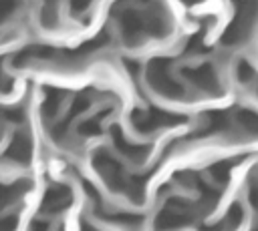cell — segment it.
I'll return each instance as SVG.
<instances>
[{
	"instance_id": "cell-1",
	"label": "cell",
	"mask_w": 258,
	"mask_h": 231,
	"mask_svg": "<svg viewBox=\"0 0 258 231\" xmlns=\"http://www.w3.org/2000/svg\"><path fill=\"white\" fill-rule=\"evenodd\" d=\"M147 80L151 88H155L159 94L169 98H179L183 88L169 76V62L165 58H155L147 66Z\"/></svg>"
},
{
	"instance_id": "cell-2",
	"label": "cell",
	"mask_w": 258,
	"mask_h": 231,
	"mask_svg": "<svg viewBox=\"0 0 258 231\" xmlns=\"http://www.w3.org/2000/svg\"><path fill=\"white\" fill-rule=\"evenodd\" d=\"M185 121V117L181 114H171V112H165V110H159V108H135L131 112V123L133 127L139 131V133H151L159 127H173L177 123Z\"/></svg>"
},
{
	"instance_id": "cell-3",
	"label": "cell",
	"mask_w": 258,
	"mask_h": 231,
	"mask_svg": "<svg viewBox=\"0 0 258 231\" xmlns=\"http://www.w3.org/2000/svg\"><path fill=\"white\" fill-rule=\"evenodd\" d=\"M71 203H73V191H71V187L56 183V185L46 187L44 197H42V205H40V213L54 215V213L64 211Z\"/></svg>"
},
{
	"instance_id": "cell-4",
	"label": "cell",
	"mask_w": 258,
	"mask_h": 231,
	"mask_svg": "<svg viewBox=\"0 0 258 231\" xmlns=\"http://www.w3.org/2000/svg\"><path fill=\"white\" fill-rule=\"evenodd\" d=\"M6 159L18 163V165H28L30 159H32V143L28 139L26 133H16L4 153Z\"/></svg>"
},
{
	"instance_id": "cell-5",
	"label": "cell",
	"mask_w": 258,
	"mask_h": 231,
	"mask_svg": "<svg viewBox=\"0 0 258 231\" xmlns=\"http://www.w3.org/2000/svg\"><path fill=\"white\" fill-rule=\"evenodd\" d=\"M183 74H187L189 80H191L198 88H202V90H206V92H218V90H220L218 76H216V72H214V68H212L210 64H202V66H198V68H194V70L185 68Z\"/></svg>"
},
{
	"instance_id": "cell-6",
	"label": "cell",
	"mask_w": 258,
	"mask_h": 231,
	"mask_svg": "<svg viewBox=\"0 0 258 231\" xmlns=\"http://www.w3.org/2000/svg\"><path fill=\"white\" fill-rule=\"evenodd\" d=\"M111 135H113L115 147H117L125 157H129V159L135 161V163H141V161L145 159L147 147H145V145H131L129 141H125V137H123V133H121V129H119L117 125L111 127Z\"/></svg>"
},
{
	"instance_id": "cell-7",
	"label": "cell",
	"mask_w": 258,
	"mask_h": 231,
	"mask_svg": "<svg viewBox=\"0 0 258 231\" xmlns=\"http://www.w3.org/2000/svg\"><path fill=\"white\" fill-rule=\"evenodd\" d=\"M32 189V181L30 179H20V181H16V183H12V185H0V209L6 205V203H10V201H14V199H20L24 193H28Z\"/></svg>"
},
{
	"instance_id": "cell-8",
	"label": "cell",
	"mask_w": 258,
	"mask_h": 231,
	"mask_svg": "<svg viewBox=\"0 0 258 231\" xmlns=\"http://www.w3.org/2000/svg\"><path fill=\"white\" fill-rule=\"evenodd\" d=\"M64 96H67L64 90H58V88H44V102H42V112H44V117H46V114H48V119L54 117L56 110H58V106L62 104Z\"/></svg>"
},
{
	"instance_id": "cell-9",
	"label": "cell",
	"mask_w": 258,
	"mask_h": 231,
	"mask_svg": "<svg viewBox=\"0 0 258 231\" xmlns=\"http://www.w3.org/2000/svg\"><path fill=\"white\" fill-rule=\"evenodd\" d=\"M109 112H111V108H105V110H101L99 114H95L93 119L81 123V125H79V135H83V137H97V135H101V121H103Z\"/></svg>"
},
{
	"instance_id": "cell-10",
	"label": "cell",
	"mask_w": 258,
	"mask_h": 231,
	"mask_svg": "<svg viewBox=\"0 0 258 231\" xmlns=\"http://www.w3.org/2000/svg\"><path fill=\"white\" fill-rule=\"evenodd\" d=\"M20 6V0H0V24L6 22Z\"/></svg>"
},
{
	"instance_id": "cell-11",
	"label": "cell",
	"mask_w": 258,
	"mask_h": 231,
	"mask_svg": "<svg viewBox=\"0 0 258 231\" xmlns=\"http://www.w3.org/2000/svg\"><path fill=\"white\" fill-rule=\"evenodd\" d=\"M89 6H91V0H71V12L75 16L85 14L89 10Z\"/></svg>"
},
{
	"instance_id": "cell-12",
	"label": "cell",
	"mask_w": 258,
	"mask_h": 231,
	"mask_svg": "<svg viewBox=\"0 0 258 231\" xmlns=\"http://www.w3.org/2000/svg\"><path fill=\"white\" fill-rule=\"evenodd\" d=\"M16 225H18V219H16L14 215L4 217V219L0 221V231H14V229H16Z\"/></svg>"
},
{
	"instance_id": "cell-13",
	"label": "cell",
	"mask_w": 258,
	"mask_h": 231,
	"mask_svg": "<svg viewBox=\"0 0 258 231\" xmlns=\"http://www.w3.org/2000/svg\"><path fill=\"white\" fill-rule=\"evenodd\" d=\"M10 88H12V78H8L2 72V60H0V92H10Z\"/></svg>"
},
{
	"instance_id": "cell-14",
	"label": "cell",
	"mask_w": 258,
	"mask_h": 231,
	"mask_svg": "<svg viewBox=\"0 0 258 231\" xmlns=\"http://www.w3.org/2000/svg\"><path fill=\"white\" fill-rule=\"evenodd\" d=\"M28 231H48V221H40V219H36V221L30 223Z\"/></svg>"
},
{
	"instance_id": "cell-15",
	"label": "cell",
	"mask_w": 258,
	"mask_h": 231,
	"mask_svg": "<svg viewBox=\"0 0 258 231\" xmlns=\"http://www.w3.org/2000/svg\"><path fill=\"white\" fill-rule=\"evenodd\" d=\"M183 2H187V4H194V2H200V0H183Z\"/></svg>"
}]
</instances>
